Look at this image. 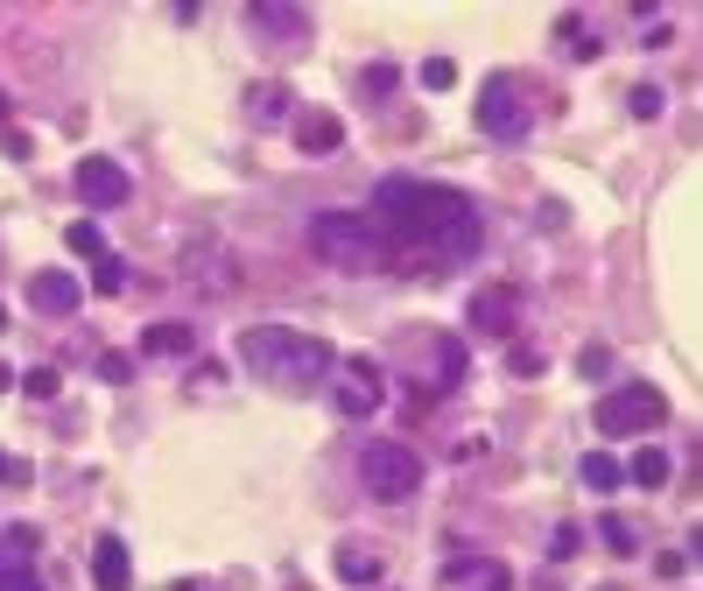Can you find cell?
I'll return each instance as SVG.
<instances>
[{
    "label": "cell",
    "instance_id": "cell-33",
    "mask_svg": "<svg viewBox=\"0 0 703 591\" xmlns=\"http://www.w3.org/2000/svg\"><path fill=\"white\" fill-rule=\"evenodd\" d=\"M0 479H22V465H14V457H8V451H0Z\"/></svg>",
    "mask_w": 703,
    "mask_h": 591
},
{
    "label": "cell",
    "instance_id": "cell-10",
    "mask_svg": "<svg viewBox=\"0 0 703 591\" xmlns=\"http://www.w3.org/2000/svg\"><path fill=\"white\" fill-rule=\"evenodd\" d=\"M36 550H42L36 528H8V536H0V591H42Z\"/></svg>",
    "mask_w": 703,
    "mask_h": 591
},
{
    "label": "cell",
    "instance_id": "cell-20",
    "mask_svg": "<svg viewBox=\"0 0 703 591\" xmlns=\"http://www.w3.org/2000/svg\"><path fill=\"white\" fill-rule=\"evenodd\" d=\"M331 564H338V578H346V584H380V556H373V550H352V542H346Z\"/></svg>",
    "mask_w": 703,
    "mask_h": 591
},
{
    "label": "cell",
    "instance_id": "cell-1",
    "mask_svg": "<svg viewBox=\"0 0 703 591\" xmlns=\"http://www.w3.org/2000/svg\"><path fill=\"white\" fill-rule=\"evenodd\" d=\"M366 226L380 232L387 261L415 254V261H437V268H457V261L478 254V204L465 190L423 184V176H387V184L373 190Z\"/></svg>",
    "mask_w": 703,
    "mask_h": 591
},
{
    "label": "cell",
    "instance_id": "cell-16",
    "mask_svg": "<svg viewBox=\"0 0 703 591\" xmlns=\"http://www.w3.org/2000/svg\"><path fill=\"white\" fill-rule=\"evenodd\" d=\"M247 22H253V28H275V36H310V14L289 8V0H253Z\"/></svg>",
    "mask_w": 703,
    "mask_h": 591
},
{
    "label": "cell",
    "instance_id": "cell-32",
    "mask_svg": "<svg viewBox=\"0 0 703 591\" xmlns=\"http://www.w3.org/2000/svg\"><path fill=\"white\" fill-rule=\"evenodd\" d=\"M366 92H373V99L394 92V64H373V71H366Z\"/></svg>",
    "mask_w": 703,
    "mask_h": 591
},
{
    "label": "cell",
    "instance_id": "cell-15",
    "mask_svg": "<svg viewBox=\"0 0 703 591\" xmlns=\"http://www.w3.org/2000/svg\"><path fill=\"white\" fill-rule=\"evenodd\" d=\"M141 352L148 360H190V352H198V331H190V324H148Z\"/></svg>",
    "mask_w": 703,
    "mask_h": 591
},
{
    "label": "cell",
    "instance_id": "cell-13",
    "mask_svg": "<svg viewBox=\"0 0 703 591\" xmlns=\"http://www.w3.org/2000/svg\"><path fill=\"white\" fill-rule=\"evenodd\" d=\"M92 584H99V591H134V556H127V542H120V536H99V550H92Z\"/></svg>",
    "mask_w": 703,
    "mask_h": 591
},
{
    "label": "cell",
    "instance_id": "cell-3",
    "mask_svg": "<svg viewBox=\"0 0 703 591\" xmlns=\"http://www.w3.org/2000/svg\"><path fill=\"white\" fill-rule=\"evenodd\" d=\"M310 254L331 261V268H346V275L394 268V261H387V247H380V232H373L359 212H324V218H310Z\"/></svg>",
    "mask_w": 703,
    "mask_h": 591
},
{
    "label": "cell",
    "instance_id": "cell-12",
    "mask_svg": "<svg viewBox=\"0 0 703 591\" xmlns=\"http://www.w3.org/2000/svg\"><path fill=\"white\" fill-rule=\"evenodd\" d=\"M28 303H36V310H50V317H71V310L85 303V289L71 282L64 268H42V275H28Z\"/></svg>",
    "mask_w": 703,
    "mask_h": 591
},
{
    "label": "cell",
    "instance_id": "cell-19",
    "mask_svg": "<svg viewBox=\"0 0 703 591\" xmlns=\"http://www.w3.org/2000/svg\"><path fill=\"white\" fill-rule=\"evenodd\" d=\"M626 479H633V486H654V493H662V486H668V451H662V443H640L633 465H626Z\"/></svg>",
    "mask_w": 703,
    "mask_h": 591
},
{
    "label": "cell",
    "instance_id": "cell-2",
    "mask_svg": "<svg viewBox=\"0 0 703 591\" xmlns=\"http://www.w3.org/2000/svg\"><path fill=\"white\" fill-rule=\"evenodd\" d=\"M239 360H247L261 380H281V388H324V380L338 374V352L324 345V338L281 331V324H253V331H239Z\"/></svg>",
    "mask_w": 703,
    "mask_h": 591
},
{
    "label": "cell",
    "instance_id": "cell-22",
    "mask_svg": "<svg viewBox=\"0 0 703 591\" xmlns=\"http://www.w3.org/2000/svg\"><path fill=\"white\" fill-rule=\"evenodd\" d=\"M457 380H465V345H457V338H437V388L451 394Z\"/></svg>",
    "mask_w": 703,
    "mask_h": 591
},
{
    "label": "cell",
    "instance_id": "cell-35",
    "mask_svg": "<svg viewBox=\"0 0 703 591\" xmlns=\"http://www.w3.org/2000/svg\"><path fill=\"white\" fill-rule=\"evenodd\" d=\"M0 127H8V92H0Z\"/></svg>",
    "mask_w": 703,
    "mask_h": 591
},
{
    "label": "cell",
    "instance_id": "cell-11",
    "mask_svg": "<svg viewBox=\"0 0 703 591\" xmlns=\"http://www.w3.org/2000/svg\"><path fill=\"white\" fill-rule=\"evenodd\" d=\"M443 591H514V570L500 564V556H451V564L437 570Z\"/></svg>",
    "mask_w": 703,
    "mask_h": 591
},
{
    "label": "cell",
    "instance_id": "cell-29",
    "mask_svg": "<svg viewBox=\"0 0 703 591\" xmlns=\"http://www.w3.org/2000/svg\"><path fill=\"white\" fill-rule=\"evenodd\" d=\"M423 85H429V92H443V85H457V64H451V56H429V64H423Z\"/></svg>",
    "mask_w": 703,
    "mask_h": 591
},
{
    "label": "cell",
    "instance_id": "cell-31",
    "mask_svg": "<svg viewBox=\"0 0 703 591\" xmlns=\"http://www.w3.org/2000/svg\"><path fill=\"white\" fill-rule=\"evenodd\" d=\"M654 570H662V578H682V570H690V550H662V556H654Z\"/></svg>",
    "mask_w": 703,
    "mask_h": 591
},
{
    "label": "cell",
    "instance_id": "cell-9",
    "mask_svg": "<svg viewBox=\"0 0 703 591\" xmlns=\"http://www.w3.org/2000/svg\"><path fill=\"white\" fill-rule=\"evenodd\" d=\"M71 184H78V198L85 204H99V212H113V204H127L134 198V184H127V169L106 155H85L78 169H71Z\"/></svg>",
    "mask_w": 703,
    "mask_h": 591
},
{
    "label": "cell",
    "instance_id": "cell-28",
    "mask_svg": "<svg viewBox=\"0 0 703 591\" xmlns=\"http://www.w3.org/2000/svg\"><path fill=\"white\" fill-rule=\"evenodd\" d=\"M577 550H585V528H577V521H556V536H549V556L563 564V556H577Z\"/></svg>",
    "mask_w": 703,
    "mask_h": 591
},
{
    "label": "cell",
    "instance_id": "cell-24",
    "mask_svg": "<svg viewBox=\"0 0 703 591\" xmlns=\"http://www.w3.org/2000/svg\"><path fill=\"white\" fill-rule=\"evenodd\" d=\"M626 106H633V121H662V113H668V92H662V85H633V99H626Z\"/></svg>",
    "mask_w": 703,
    "mask_h": 591
},
{
    "label": "cell",
    "instance_id": "cell-21",
    "mask_svg": "<svg viewBox=\"0 0 703 591\" xmlns=\"http://www.w3.org/2000/svg\"><path fill=\"white\" fill-rule=\"evenodd\" d=\"M598 542H605L612 556H633L640 550V528L626 521V514H605V521H598Z\"/></svg>",
    "mask_w": 703,
    "mask_h": 591
},
{
    "label": "cell",
    "instance_id": "cell-30",
    "mask_svg": "<svg viewBox=\"0 0 703 591\" xmlns=\"http://www.w3.org/2000/svg\"><path fill=\"white\" fill-rule=\"evenodd\" d=\"M506 366H514L520 380H535V374H542V352H535V345H514V352H506Z\"/></svg>",
    "mask_w": 703,
    "mask_h": 591
},
{
    "label": "cell",
    "instance_id": "cell-6",
    "mask_svg": "<svg viewBox=\"0 0 703 591\" xmlns=\"http://www.w3.org/2000/svg\"><path fill=\"white\" fill-rule=\"evenodd\" d=\"M472 113H478V127H486L492 141H528V127H535V113H528V99H520L514 78H492Z\"/></svg>",
    "mask_w": 703,
    "mask_h": 591
},
{
    "label": "cell",
    "instance_id": "cell-18",
    "mask_svg": "<svg viewBox=\"0 0 703 591\" xmlns=\"http://www.w3.org/2000/svg\"><path fill=\"white\" fill-rule=\"evenodd\" d=\"M247 121H253V127L289 121V85H275V78H267V85H253V92H247Z\"/></svg>",
    "mask_w": 703,
    "mask_h": 591
},
{
    "label": "cell",
    "instance_id": "cell-4",
    "mask_svg": "<svg viewBox=\"0 0 703 591\" xmlns=\"http://www.w3.org/2000/svg\"><path fill=\"white\" fill-rule=\"evenodd\" d=\"M359 486H366L373 500H409L415 486H423V457H415L409 443L373 437L366 451H359Z\"/></svg>",
    "mask_w": 703,
    "mask_h": 591
},
{
    "label": "cell",
    "instance_id": "cell-27",
    "mask_svg": "<svg viewBox=\"0 0 703 591\" xmlns=\"http://www.w3.org/2000/svg\"><path fill=\"white\" fill-rule=\"evenodd\" d=\"M99 380H106V388H127V380H134V360H127V352H99Z\"/></svg>",
    "mask_w": 703,
    "mask_h": 591
},
{
    "label": "cell",
    "instance_id": "cell-17",
    "mask_svg": "<svg viewBox=\"0 0 703 591\" xmlns=\"http://www.w3.org/2000/svg\"><path fill=\"white\" fill-rule=\"evenodd\" d=\"M577 479H585L598 500H612V493H619V486H626V465H619V457H612V451H585V465H577Z\"/></svg>",
    "mask_w": 703,
    "mask_h": 591
},
{
    "label": "cell",
    "instance_id": "cell-5",
    "mask_svg": "<svg viewBox=\"0 0 703 591\" xmlns=\"http://www.w3.org/2000/svg\"><path fill=\"white\" fill-rule=\"evenodd\" d=\"M668 423V394L648 388V380H626V388H612L605 402H598V430L605 437H648Z\"/></svg>",
    "mask_w": 703,
    "mask_h": 591
},
{
    "label": "cell",
    "instance_id": "cell-34",
    "mask_svg": "<svg viewBox=\"0 0 703 591\" xmlns=\"http://www.w3.org/2000/svg\"><path fill=\"white\" fill-rule=\"evenodd\" d=\"M8 388H14V366H8V360H0V394H8Z\"/></svg>",
    "mask_w": 703,
    "mask_h": 591
},
{
    "label": "cell",
    "instance_id": "cell-26",
    "mask_svg": "<svg viewBox=\"0 0 703 591\" xmlns=\"http://www.w3.org/2000/svg\"><path fill=\"white\" fill-rule=\"evenodd\" d=\"M120 282H127V268H120L113 254H99V261H92V289H99V296H120Z\"/></svg>",
    "mask_w": 703,
    "mask_h": 591
},
{
    "label": "cell",
    "instance_id": "cell-23",
    "mask_svg": "<svg viewBox=\"0 0 703 591\" xmlns=\"http://www.w3.org/2000/svg\"><path fill=\"white\" fill-rule=\"evenodd\" d=\"M14 388H22L28 402H57V388H64V380H57V366H28V374H14Z\"/></svg>",
    "mask_w": 703,
    "mask_h": 591
},
{
    "label": "cell",
    "instance_id": "cell-14",
    "mask_svg": "<svg viewBox=\"0 0 703 591\" xmlns=\"http://www.w3.org/2000/svg\"><path fill=\"white\" fill-rule=\"evenodd\" d=\"M296 148H303V155H338V148H346V121H338V113H303V121H296Z\"/></svg>",
    "mask_w": 703,
    "mask_h": 591
},
{
    "label": "cell",
    "instance_id": "cell-25",
    "mask_svg": "<svg viewBox=\"0 0 703 591\" xmlns=\"http://www.w3.org/2000/svg\"><path fill=\"white\" fill-rule=\"evenodd\" d=\"M64 247H71V254H85V261H99V254H106V247H99V226H92V218H78V226L64 232Z\"/></svg>",
    "mask_w": 703,
    "mask_h": 591
},
{
    "label": "cell",
    "instance_id": "cell-7",
    "mask_svg": "<svg viewBox=\"0 0 703 591\" xmlns=\"http://www.w3.org/2000/svg\"><path fill=\"white\" fill-rule=\"evenodd\" d=\"M380 394H387V380H380V366H373V360H338V374H331L338 416H352V423L380 416Z\"/></svg>",
    "mask_w": 703,
    "mask_h": 591
},
{
    "label": "cell",
    "instance_id": "cell-8",
    "mask_svg": "<svg viewBox=\"0 0 703 591\" xmlns=\"http://www.w3.org/2000/svg\"><path fill=\"white\" fill-rule=\"evenodd\" d=\"M465 324H472V338H492V345H506V338H514V324H520V289H514V282L478 289L472 310H465Z\"/></svg>",
    "mask_w": 703,
    "mask_h": 591
}]
</instances>
